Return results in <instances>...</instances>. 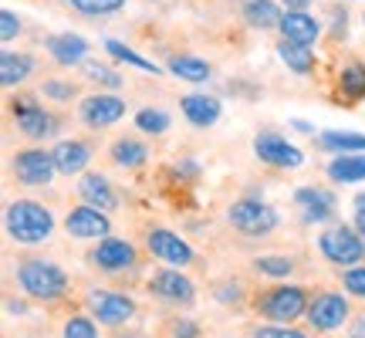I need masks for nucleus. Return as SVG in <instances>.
I'll return each instance as SVG.
<instances>
[{
  "instance_id": "f257e3e1",
  "label": "nucleus",
  "mask_w": 365,
  "mask_h": 338,
  "mask_svg": "<svg viewBox=\"0 0 365 338\" xmlns=\"http://www.w3.org/2000/svg\"><path fill=\"white\" fill-rule=\"evenodd\" d=\"M54 230V217L48 207H41L34 200H17L7 210V234L17 244H41Z\"/></svg>"
},
{
  "instance_id": "f03ea898",
  "label": "nucleus",
  "mask_w": 365,
  "mask_h": 338,
  "mask_svg": "<svg viewBox=\"0 0 365 338\" xmlns=\"http://www.w3.org/2000/svg\"><path fill=\"white\" fill-rule=\"evenodd\" d=\"M17 277H21V287L38 301L61 298L65 287H68L65 271H61L58 264H51V260H24L21 271H17Z\"/></svg>"
},
{
  "instance_id": "7ed1b4c3",
  "label": "nucleus",
  "mask_w": 365,
  "mask_h": 338,
  "mask_svg": "<svg viewBox=\"0 0 365 338\" xmlns=\"http://www.w3.org/2000/svg\"><path fill=\"white\" fill-rule=\"evenodd\" d=\"M304 308H308V298H304V287H298V285L274 287V291H267V295L257 301V312H261L264 318L277 322V325H287V322L301 318Z\"/></svg>"
},
{
  "instance_id": "20e7f679",
  "label": "nucleus",
  "mask_w": 365,
  "mask_h": 338,
  "mask_svg": "<svg viewBox=\"0 0 365 338\" xmlns=\"http://www.w3.org/2000/svg\"><path fill=\"white\" fill-rule=\"evenodd\" d=\"M318 247H322V254L331 264H359L365 257L362 234H355L349 227H328L322 234V240H318Z\"/></svg>"
},
{
  "instance_id": "39448f33",
  "label": "nucleus",
  "mask_w": 365,
  "mask_h": 338,
  "mask_svg": "<svg viewBox=\"0 0 365 338\" xmlns=\"http://www.w3.org/2000/svg\"><path fill=\"white\" fill-rule=\"evenodd\" d=\"M230 223L240 234L261 237V234H271L277 227V213L267 203H261V200H240V203L230 207Z\"/></svg>"
},
{
  "instance_id": "423d86ee",
  "label": "nucleus",
  "mask_w": 365,
  "mask_h": 338,
  "mask_svg": "<svg viewBox=\"0 0 365 338\" xmlns=\"http://www.w3.org/2000/svg\"><path fill=\"white\" fill-rule=\"evenodd\" d=\"M54 173H58L54 153L27 149V153H17V156H14V176L24 183V186H48Z\"/></svg>"
},
{
  "instance_id": "0eeeda50",
  "label": "nucleus",
  "mask_w": 365,
  "mask_h": 338,
  "mask_svg": "<svg viewBox=\"0 0 365 338\" xmlns=\"http://www.w3.org/2000/svg\"><path fill=\"white\" fill-rule=\"evenodd\" d=\"M349 318V301L341 295H318L308 304V322L314 325V332H335L345 325Z\"/></svg>"
},
{
  "instance_id": "6e6552de",
  "label": "nucleus",
  "mask_w": 365,
  "mask_h": 338,
  "mask_svg": "<svg viewBox=\"0 0 365 338\" xmlns=\"http://www.w3.org/2000/svg\"><path fill=\"white\" fill-rule=\"evenodd\" d=\"M68 234L75 237V240H95V237H108V230H112V223H108V217H105V210L91 207V203H85V207L71 210L68 213Z\"/></svg>"
},
{
  "instance_id": "1a4fd4ad",
  "label": "nucleus",
  "mask_w": 365,
  "mask_h": 338,
  "mask_svg": "<svg viewBox=\"0 0 365 338\" xmlns=\"http://www.w3.org/2000/svg\"><path fill=\"white\" fill-rule=\"evenodd\" d=\"M254 153H257L264 163L281 166V169H298L301 163H304L301 149H294L287 139L274 135V132H264V135H257V139H254Z\"/></svg>"
},
{
  "instance_id": "9d476101",
  "label": "nucleus",
  "mask_w": 365,
  "mask_h": 338,
  "mask_svg": "<svg viewBox=\"0 0 365 338\" xmlns=\"http://www.w3.org/2000/svg\"><path fill=\"white\" fill-rule=\"evenodd\" d=\"M88 304H91V312H95V318L105 322V325H122V322H129L132 314H135L132 298L115 295V291H91Z\"/></svg>"
},
{
  "instance_id": "9b49d317",
  "label": "nucleus",
  "mask_w": 365,
  "mask_h": 338,
  "mask_svg": "<svg viewBox=\"0 0 365 338\" xmlns=\"http://www.w3.org/2000/svg\"><path fill=\"white\" fill-rule=\"evenodd\" d=\"M145 244H149V250H153V257H159L163 264H176V267H182V264L193 260L190 244H186L182 237H176L173 230H149Z\"/></svg>"
},
{
  "instance_id": "f8f14e48",
  "label": "nucleus",
  "mask_w": 365,
  "mask_h": 338,
  "mask_svg": "<svg viewBox=\"0 0 365 338\" xmlns=\"http://www.w3.org/2000/svg\"><path fill=\"white\" fill-rule=\"evenodd\" d=\"M125 116V102L115 98V95H91L81 102V118L95 126V129H102V126H112L118 118Z\"/></svg>"
},
{
  "instance_id": "ddd939ff",
  "label": "nucleus",
  "mask_w": 365,
  "mask_h": 338,
  "mask_svg": "<svg viewBox=\"0 0 365 338\" xmlns=\"http://www.w3.org/2000/svg\"><path fill=\"white\" fill-rule=\"evenodd\" d=\"M95 264L102 271H125L135 264V250L129 240H118V237H105L98 250H95Z\"/></svg>"
},
{
  "instance_id": "4468645a",
  "label": "nucleus",
  "mask_w": 365,
  "mask_h": 338,
  "mask_svg": "<svg viewBox=\"0 0 365 338\" xmlns=\"http://www.w3.org/2000/svg\"><path fill=\"white\" fill-rule=\"evenodd\" d=\"M149 287L156 291L159 298L166 301H176V304H186V301H193V281L190 277H182L180 271H159Z\"/></svg>"
},
{
  "instance_id": "2eb2a0df",
  "label": "nucleus",
  "mask_w": 365,
  "mask_h": 338,
  "mask_svg": "<svg viewBox=\"0 0 365 338\" xmlns=\"http://www.w3.org/2000/svg\"><path fill=\"white\" fill-rule=\"evenodd\" d=\"M14 112H17V126H21V132L34 135V139H41V135H51V132H54V118L48 116L41 105L31 102V98H21V105H17Z\"/></svg>"
},
{
  "instance_id": "dca6fc26",
  "label": "nucleus",
  "mask_w": 365,
  "mask_h": 338,
  "mask_svg": "<svg viewBox=\"0 0 365 338\" xmlns=\"http://www.w3.org/2000/svg\"><path fill=\"white\" fill-rule=\"evenodd\" d=\"M88 159H91V149L85 143H78V139H65V143L54 145V166H58V173H65V176L81 173V169L88 166Z\"/></svg>"
},
{
  "instance_id": "f3484780",
  "label": "nucleus",
  "mask_w": 365,
  "mask_h": 338,
  "mask_svg": "<svg viewBox=\"0 0 365 338\" xmlns=\"http://www.w3.org/2000/svg\"><path fill=\"white\" fill-rule=\"evenodd\" d=\"M281 34H284L287 41H298V44H314V38H318V21H314L312 14L304 11H287L284 17H281Z\"/></svg>"
},
{
  "instance_id": "a211bd4d",
  "label": "nucleus",
  "mask_w": 365,
  "mask_h": 338,
  "mask_svg": "<svg viewBox=\"0 0 365 338\" xmlns=\"http://www.w3.org/2000/svg\"><path fill=\"white\" fill-rule=\"evenodd\" d=\"M48 51H51V58L58 65H78L88 54V41L78 38V34H54L48 41Z\"/></svg>"
},
{
  "instance_id": "6ab92c4d",
  "label": "nucleus",
  "mask_w": 365,
  "mask_h": 338,
  "mask_svg": "<svg viewBox=\"0 0 365 338\" xmlns=\"http://www.w3.org/2000/svg\"><path fill=\"white\" fill-rule=\"evenodd\" d=\"M301 207H304V217L308 220H328L331 213H335V196L328 193V190H312V186H304L294 193Z\"/></svg>"
},
{
  "instance_id": "aec40b11",
  "label": "nucleus",
  "mask_w": 365,
  "mask_h": 338,
  "mask_svg": "<svg viewBox=\"0 0 365 338\" xmlns=\"http://www.w3.org/2000/svg\"><path fill=\"white\" fill-rule=\"evenodd\" d=\"M182 112H186V118H190L193 126L207 129V126H213V122L220 118V102L210 98V95H186V98H182Z\"/></svg>"
},
{
  "instance_id": "412c9836",
  "label": "nucleus",
  "mask_w": 365,
  "mask_h": 338,
  "mask_svg": "<svg viewBox=\"0 0 365 338\" xmlns=\"http://www.w3.org/2000/svg\"><path fill=\"white\" fill-rule=\"evenodd\" d=\"M78 193L85 196V203L98 210H115V193H112V186L105 176H85L78 183Z\"/></svg>"
},
{
  "instance_id": "4be33fe9",
  "label": "nucleus",
  "mask_w": 365,
  "mask_h": 338,
  "mask_svg": "<svg viewBox=\"0 0 365 338\" xmlns=\"http://www.w3.org/2000/svg\"><path fill=\"white\" fill-rule=\"evenodd\" d=\"M277 54H281V61H284L291 71H298V75H308L314 68V54L308 44H298V41H281V48H277Z\"/></svg>"
},
{
  "instance_id": "5701e85b",
  "label": "nucleus",
  "mask_w": 365,
  "mask_h": 338,
  "mask_svg": "<svg viewBox=\"0 0 365 338\" xmlns=\"http://www.w3.org/2000/svg\"><path fill=\"white\" fill-rule=\"evenodd\" d=\"M328 176L335 183H362L365 180V156H339L328 163Z\"/></svg>"
},
{
  "instance_id": "b1692460",
  "label": "nucleus",
  "mask_w": 365,
  "mask_h": 338,
  "mask_svg": "<svg viewBox=\"0 0 365 338\" xmlns=\"http://www.w3.org/2000/svg\"><path fill=\"white\" fill-rule=\"evenodd\" d=\"M244 17H247L254 27H277L284 14L277 11L271 0H244Z\"/></svg>"
},
{
  "instance_id": "393cba45",
  "label": "nucleus",
  "mask_w": 365,
  "mask_h": 338,
  "mask_svg": "<svg viewBox=\"0 0 365 338\" xmlns=\"http://www.w3.org/2000/svg\"><path fill=\"white\" fill-rule=\"evenodd\" d=\"M31 68H34V61L27 54H4L0 58V81L4 85H17V81H24L31 75Z\"/></svg>"
},
{
  "instance_id": "a878e982",
  "label": "nucleus",
  "mask_w": 365,
  "mask_h": 338,
  "mask_svg": "<svg viewBox=\"0 0 365 338\" xmlns=\"http://www.w3.org/2000/svg\"><path fill=\"white\" fill-rule=\"evenodd\" d=\"M145 156H149V149H145L143 143H135V139H118V143L112 145V159H115L118 166H125V169L143 166Z\"/></svg>"
},
{
  "instance_id": "bb28decb",
  "label": "nucleus",
  "mask_w": 365,
  "mask_h": 338,
  "mask_svg": "<svg viewBox=\"0 0 365 338\" xmlns=\"http://www.w3.org/2000/svg\"><path fill=\"white\" fill-rule=\"evenodd\" d=\"M170 71L176 75V78L182 81H207L210 78V65L207 61H200V58H173L170 61Z\"/></svg>"
},
{
  "instance_id": "cd10ccee",
  "label": "nucleus",
  "mask_w": 365,
  "mask_h": 338,
  "mask_svg": "<svg viewBox=\"0 0 365 338\" xmlns=\"http://www.w3.org/2000/svg\"><path fill=\"white\" fill-rule=\"evenodd\" d=\"M322 145L339 149V153H365V135H359V132H322Z\"/></svg>"
},
{
  "instance_id": "c85d7f7f",
  "label": "nucleus",
  "mask_w": 365,
  "mask_h": 338,
  "mask_svg": "<svg viewBox=\"0 0 365 338\" xmlns=\"http://www.w3.org/2000/svg\"><path fill=\"white\" fill-rule=\"evenodd\" d=\"M341 91H345V98H352V102L365 98V68L362 65H352L341 71Z\"/></svg>"
},
{
  "instance_id": "c756f323",
  "label": "nucleus",
  "mask_w": 365,
  "mask_h": 338,
  "mask_svg": "<svg viewBox=\"0 0 365 338\" xmlns=\"http://www.w3.org/2000/svg\"><path fill=\"white\" fill-rule=\"evenodd\" d=\"M135 126L149 135H163V132L170 129V116L166 112H159V108H143L139 116H135Z\"/></svg>"
},
{
  "instance_id": "7c9ffc66",
  "label": "nucleus",
  "mask_w": 365,
  "mask_h": 338,
  "mask_svg": "<svg viewBox=\"0 0 365 338\" xmlns=\"http://www.w3.org/2000/svg\"><path fill=\"white\" fill-rule=\"evenodd\" d=\"M105 48H108V54H112V58H118V61H129V65L143 68V71H153V75H159V68L153 65V61H145V58H139L135 51H129L122 41H105Z\"/></svg>"
},
{
  "instance_id": "2f4dec72",
  "label": "nucleus",
  "mask_w": 365,
  "mask_h": 338,
  "mask_svg": "<svg viewBox=\"0 0 365 338\" xmlns=\"http://www.w3.org/2000/svg\"><path fill=\"white\" fill-rule=\"evenodd\" d=\"M254 267H257L261 274H271V277H287L294 264H291V257H257L254 260Z\"/></svg>"
},
{
  "instance_id": "473e14b6",
  "label": "nucleus",
  "mask_w": 365,
  "mask_h": 338,
  "mask_svg": "<svg viewBox=\"0 0 365 338\" xmlns=\"http://www.w3.org/2000/svg\"><path fill=\"white\" fill-rule=\"evenodd\" d=\"M65 338H98V332H95V322H91V318H85V314L68 318Z\"/></svg>"
},
{
  "instance_id": "72a5a7b5",
  "label": "nucleus",
  "mask_w": 365,
  "mask_h": 338,
  "mask_svg": "<svg viewBox=\"0 0 365 338\" xmlns=\"http://www.w3.org/2000/svg\"><path fill=\"white\" fill-rule=\"evenodd\" d=\"M125 0H71V7L81 14H112L118 11Z\"/></svg>"
},
{
  "instance_id": "f704fd0d",
  "label": "nucleus",
  "mask_w": 365,
  "mask_h": 338,
  "mask_svg": "<svg viewBox=\"0 0 365 338\" xmlns=\"http://www.w3.org/2000/svg\"><path fill=\"white\" fill-rule=\"evenodd\" d=\"M345 287L352 291L355 298H365V267H352L345 274Z\"/></svg>"
},
{
  "instance_id": "c9c22d12",
  "label": "nucleus",
  "mask_w": 365,
  "mask_h": 338,
  "mask_svg": "<svg viewBox=\"0 0 365 338\" xmlns=\"http://www.w3.org/2000/svg\"><path fill=\"white\" fill-rule=\"evenodd\" d=\"M88 78L91 81H105V85H112V88H118V85H122V78H118L115 71H108L105 65H88Z\"/></svg>"
},
{
  "instance_id": "e433bc0d",
  "label": "nucleus",
  "mask_w": 365,
  "mask_h": 338,
  "mask_svg": "<svg viewBox=\"0 0 365 338\" xmlns=\"http://www.w3.org/2000/svg\"><path fill=\"white\" fill-rule=\"evenodd\" d=\"M17 31H21V21H17V14H11V11L0 14V38L11 41L14 34H17Z\"/></svg>"
},
{
  "instance_id": "4c0bfd02",
  "label": "nucleus",
  "mask_w": 365,
  "mask_h": 338,
  "mask_svg": "<svg viewBox=\"0 0 365 338\" xmlns=\"http://www.w3.org/2000/svg\"><path fill=\"white\" fill-rule=\"evenodd\" d=\"M254 335L257 338H308L304 332H294V328H257Z\"/></svg>"
},
{
  "instance_id": "58836bf2",
  "label": "nucleus",
  "mask_w": 365,
  "mask_h": 338,
  "mask_svg": "<svg viewBox=\"0 0 365 338\" xmlns=\"http://www.w3.org/2000/svg\"><path fill=\"white\" fill-rule=\"evenodd\" d=\"M355 227H359V234L365 240V193L355 196Z\"/></svg>"
},
{
  "instance_id": "ea45409f",
  "label": "nucleus",
  "mask_w": 365,
  "mask_h": 338,
  "mask_svg": "<svg viewBox=\"0 0 365 338\" xmlns=\"http://www.w3.org/2000/svg\"><path fill=\"white\" fill-rule=\"evenodd\" d=\"M44 91H48V95H51V98H71V85H58V81H48V85H44Z\"/></svg>"
},
{
  "instance_id": "a19ab883",
  "label": "nucleus",
  "mask_w": 365,
  "mask_h": 338,
  "mask_svg": "<svg viewBox=\"0 0 365 338\" xmlns=\"http://www.w3.org/2000/svg\"><path fill=\"white\" fill-rule=\"evenodd\" d=\"M173 335H176V338H196V325H193V322H176Z\"/></svg>"
},
{
  "instance_id": "79ce46f5",
  "label": "nucleus",
  "mask_w": 365,
  "mask_h": 338,
  "mask_svg": "<svg viewBox=\"0 0 365 338\" xmlns=\"http://www.w3.org/2000/svg\"><path fill=\"white\" fill-rule=\"evenodd\" d=\"M352 338H365V314H362V318H355V325H352Z\"/></svg>"
},
{
  "instance_id": "37998d69",
  "label": "nucleus",
  "mask_w": 365,
  "mask_h": 338,
  "mask_svg": "<svg viewBox=\"0 0 365 338\" xmlns=\"http://www.w3.org/2000/svg\"><path fill=\"white\" fill-rule=\"evenodd\" d=\"M287 4V11H304L308 7V0H284Z\"/></svg>"
}]
</instances>
